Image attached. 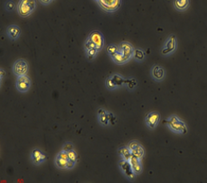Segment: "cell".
Returning a JSON list of instances; mask_svg holds the SVG:
<instances>
[{"mask_svg": "<svg viewBox=\"0 0 207 183\" xmlns=\"http://www.w3.org/2000/svg\"><path fill=\"white\" fill-rule=\"evenodd\" d=\"M53 0H39V2L43 5H48L52 2Z\"/></svg>", "mask_w": 207, "mask_h": 183, "instance_id": "e575fe53", "label": "cell"}, {"mask_svg": "<svg viewBox=\"0 0 207 183\" xmlns=\"http://www.w3.org/2000/svg\"><path fill=\"white\" fill-rule=\"evenodd\" d=\"M118 152L123 157V159L127 160V161H129V158L133 156L131 154V151H130V150L128 147L120 148V149H118Z\"/></svg>", "mask_w": 207, "mask_h": 183, "instance_id": "ac0fdd59", "label": "cell"}, {"mask_svg": "<svg viewBox=\"0 0 207 183\" xmlns=\"http://www.w3.org/2000/svg\"><path fill=\"white\" fill-rule=\"evenodd\" d=\"M130 151H131V154L133 156H134V157L136 158H139L140 159L143 157L144 152H145L143 147H142L140 144H139L136 147L134 148V149H133L132 150H130Z\"/></svg>", "mask_w": 207, "mask_h": 183, "instance_id": "d6986e66", "label": "cell"}, {"mask_svg": "<svg viewBox=\"0 0 207 183\" xmlns=\"http://www.w3.org/2000/svg\"><path fill=\"white\" fill-rule=\"evenodd\" d=\"M75 162H72L71 160H68L67 164H66V169H72L75 167Z\"/></svg>", "mask_w": 207, "mask_h": 183, "instance_id": "836d02e7", "label": "cell"}, {"mask_svg": "<svg viewBox=\"0 0 207 183\" xmlns=\"http://www.w3.org/2000/svg\"><path fill=\"white\" fill-rule=\"evenodd\" d=\"M14 7H15V5H14V2L11 1V0H8L6 2V4H5V8H6L7 11H12L14 9Z\"/></svg>", "mask_w": 207, "mask_h": 183, "instance_id": "83f0119b", "label": "cell"}, {"mask_svg": "<svg viewBox=\"0 0 207 183\" xmlns=\"http://www.w3.org/2000/svg\"><path fill=\"white\" fill-rule=\"evenodd\" d=\"M99 3L100 7L106 11H114L119 8L121 0H99Z\"/></svg>", "mask_w": 207, "mask_h": 183, "instance_id": "8992f818", "label": "cell"}, {"mask_svg": "<svg viewBox=\"0 0 207 183\" xmlns=\"http://www.w3.org/2000/svg\"><path fill=\"white\" fill-rule=\"evenodd\" d=\"M129 164H130V166H131L132 170L134 171V174H141L142 167L140 158L134 157V156H132V157L129 158Z\"/></svg>", "mask_w": 207, "mask_h": 183, "instance_id": "5bb4252c", "label": "cell"}, {"mask_svg": "<svg viewBox=\"0 0 207 183\" xmlns=\"http://www.w3.org/2000/svg\"><path fill=\"white\" fill-rule=\"evenodd\" d=\"M111 58H112V60H113L116 64H118V65H123V64L126 63V62L128 61V60H127L119 51H118L117 53L113 54V55L111 56Z\"/></svg>", "mask_w": 207, "mask_h": 183, "instance_id": "2e32d148", "label": "cell"}, {"mask_svg": "<svg viewBox=\"0 0 207 183\" xmlns=\"http://www.w3.org/2000/svg\"><path fill=\"white\" fill-rule=\"evenodd\" d=\"M99 121L102 125L103 126H107L109 122V117H108V112H106L103 109H99Z\"/></svg>", "mask_w": 207, "mask_h": 183, "instance_id": "9a60e30c", "label": "cell"}, {"mask_svg": "<svg viewBox=\"0 0 207 183\" xmlns=\"http://www.w3.org/2000/svg\"><path fill=\"white\" fill-rule=\"evenodd\" d=\"M68 160H65L61 158L56 157L55 158V164L60 169H66V164H67Z\"/></svg>", "mask_w": 207, "mask_h": 183, "instance_id": "7402d4cb", "label": "cell"}, {"mask_svg": "<svg viewBox=\"0 0 207 183\" xmlns=\"http://www.w3.org/2000/svg\"><path fill=\"white\" fill-rule=\"evenodd\" d=\"M118 45V51L123 54V56L129 61V59L133 57V54H134V48L129 42H123Z\"/></svg>", "mask_w": 207, "mask_h": 183, "instance_id": "ba28073f", "label": "cell"}, {"mask_svg": "<svg viewBox=\"0 0 207 183\" xmlns=\"http://www.w3.org/2000/svg\"><path fill=\"white\" fill-rule=\"evenodd\" d=\"M139 143H138V142H136V141H132V142H130V143L128 144V146H127V147L129 148V150H132L133 149H134V148L136 147L137 146L139 145Z\"/></svg>", "mask_w": 207, "mask_h": 183, "instance_id": "1f68e13d", "label": "cell"}, {"mask_svg": "<svg viewBox=\"0 0 207 183\" xmlns=\"http://www.w3.org/2000/svg\"><path fill=\"white\" fill-rule=\"evenodd\" d=\"M119 167H120V168L123 170V171L124 172L125 174H126L129 179H134V174H134V171L132 170L131 166L129 164V161L125 159L121 160L120 162H119Z\"/></svg>", "mask_w": 207, "mask_h": 183, "instance_id": "7c38bea8", "label": "cell"}, {"mask_svg": "<svg viewBox=\"0 0 207 183\" xmlns=\"http://www.w3.org/2000/svg\"><path fill=\"white\" fill-rule=\"evenodd\" d=\"M160 120V114L157 112H152L147 114L146 117V123L149 128L154 129L158 125Z\"/></svg>", "mask_w": 207, "mask_h": 183, "instance_id": "9c48e42d", "label": "cell"}, {"mask_svg": "<svg viewBox=\"0 0 207 183\" xmlns=\"http://www.w3.org/2000/svg\"><path fill=\"white\" fill-rule=\"evenodd\" d=\"M111 77L113 79V80L115 83V85H117V87H120L122 85H125V82H126V80L124 78H123L121 76L117 75V74H114V75L111 76Z\"/></svg>", "mask_w": 207, "mask_h": 183, "instance_id": "44dd1931", "label": "cell"}, {"mask_svg": "<svg viewBox=\"0 0 207 183\" xmlns=\"http://www.w3.org/2000/svg\"><path fill=\"white\" fill-rule=\"evenodd\" d=\"M174 7L178 10H185L189 6V0H174Z\"/></svg>", "mask_w": 207, "mask_h": 183, "instance_id": "e0dca14e", "label": "cell"}, {"mask_svg": "<svg viewBox=\"0 0 207 183\" xmlns=\"http://www.w3.org/2000/svg\"><path fill=\"white\" fill-rule=\"evenodd\" d=\"M67 154H68L69 160H71V161H72L74 162H77V160H78V155H77V153L75 150H70V151L67 152Z\"/></svg>", "mask_w": 207, "mask_h": 183, "instance_id": "484cf974", "label": "cell"}, {"mask_svg": "<svg viewBox=\"0 0 207 183\" xmlns=\"http://www.w3.org/2000/svg\"><path fill=\"white\" fill-rule=\"evenodd\" d=\"M125 85L129 89H133L137 85V81L134 79H130V80H126Z\"/></svg>", "mask_w": 207, "mask_h": 183, "instance_id": "4316f807", "label": "cell"}, {"mask_svg": "<svg viewBox=\"0 0 207 183\" xmlns=\"http://www.w3.org/2000/svg\"><path fill=\"white\" fill-rule=\"evenodd\" d=\"M165 123L168 125L169 129H171L173 132L181 134H186L187 132V127L185 123L180 120L175 115H171L168 118V120L164 121Z\"/></svg>", "mask_w": 207, "mask_h": 183, "instance_id": "7a4b0ae2", "label": "cell"}, {"mask_svg": "<svg viewBox=\"0 0 207 183\" xmlns=\"http://www.w3.org/2000/svg\"><path fill=\"white\" fill-rule=\"evenodd\" d=\"M57 157L61 158H63V159H65V160H69L68 154H67L66 151H65V150H62L58 154Z\"/></svg>", "mask_w": 207, "mask_h": 183, "instance_id": "4dcf8cb0", "label": "cell"}, {"mask_svg": "<svg viewBox=\"0 0 207 183\" xmlns=\"http://www.w3.org/2000/svg\"><path fill=\"white\" fill-rule=\"evenodd\" d=\"M166 72L165 69L160 66L154 65L151 70V76L154 78V80H155L156 81H161L163 80L165 77Z\"/></svg>", "mask_w": 207, "mask_h": 183, "instance_id": "8fae6325", "label": "cell"}, {"mask_svg": "<svg viewBox=\"0 0 207 183\" xmlns=\"http://www.w3.org/2000/svg\"><path fill=\"white\" fill-rule=\"evenodd\" d=\"M20 29L16 25H11L7 28V34L12 41L17 40L20 36Z\"/></svg>", "mask_w": 207, "mask_h": 183, "instance_id": "4fadbf2b", "label": "cell"}, {"mask_svg": "<svg viewBox=\"0 0 207 183\" xmlns=\"http://www.w3.org/2000/svg\"><path fill=\"white\" fill-rule=\"evenodd\" d=\"M31 85V79L26 75H23L17 77L16 80V89L20 92H26L30 89Z\"/></svg>", "mask_w": 207, "mask_h": 183, "instance_id": "5b68a950", "label": "cell"}, {"mask_svg": "<svg viewBox=\"0 0 207 183\" xmlns=\"http://www.w3.org/2000/svg\"><path fill=\"white\" fill-rule=\"evenodd\" d=\"M176 37L174 34H172L168 38L166 42L163 45V49H162V54L163 55H166L173 53V52L176 49Z\"/></svg>", "mask_w": 207, "mask_h": 183, "instance_id": "52a82bcc", "label": "cell"}, {"mask_svg": "<svg viewBox=\"0 0 207 183\" xmlns=\"http://www.w3.org/2000/svg\"><path fill=\"white\" fill-rule=\"evenodd\" d=\"M36 8L35 0H19L17 6V11L19 16L26 18L31 15Z\"/></svg>", "mask_w": 207, "mask_h": 183, "instance_id": "6da1fadb", "label": "cell"}, {"mask_svg": "<svg viewBox=\"0 0 207 183\" xmlns=\"http://www.w3.org/2000/svg\"><path fill=\"white\" fill-rule=\"evenodd\" d=\"M106 86L109 90H114L117 88V85H115V83H114L111 77H109L106 78Z\"/></svg>", "mask_w": 207, "mask_h": 183, "instance_id": "603a6c76", "label": "cell"}, {"mask_svg": "<svg viewBox=\"0 0 207 183\" xmlns=\"http://www.w3.org/2000/svg\"><path fill=\"white\" fill-rule=\"evenodd\" d=\"M29 66L28 63L24 59H19L14 62L12 70L13 73L16 77H20L23 75H26L28 72Z\"/></svg>", "mask_w": 207, "mask_h": 183, "instance_id": "3957f363", "label": "cell"}, {"mask_svg": "<svg viewBox=\"0 0 207 183\" xmlns=\"http://www.w3.org/2000/svg\"><path fill=\"white\" fill-rule=\"evenodd\" d=\"M133 57H134L136 61H143L145 57H146V54L143 50L140 49H134V54H133Z\"/></svg>", "mask_w": 207, "mask_h": 183, "instance_id": "ffe728a7", "label": "cell"}, {"mask_svg": "<svg viewBox=\"0 0 207 183\" xmlns=\"http://www.w3.org/2000/svg\"><path fill=\"white\" fill-rule=\"evenodd\" d=\"M47 155L38 149H35L31 152V159L35 165L40 164L41 162L47 159Z\"/></svg>", "mask_w": 207, "mask_h": 183, "instance_id": "30bf717a", "label": "cell"}, {"mask_svg": "<svg viewBox=\"0 0 207 183\" xmlns=\"http://www.w3.org/2000/svg\"><path fill=\"white\" fill-rule=\"evenodd\" d=\"M53 1H54V0H53Z\"/></svg>", "mask_w": 207, "mask_h": 183, "instance_id": "8d00e7d4", "label": "cell"}, {"mask_svg": "<svg viewBox=\"0 0 207 183\" xmlns=\"http://www.w3.org/2000/svg\"><path fill=\"white\" fill-rule=\"evenodd\" d=\"M108 117H109V122H111L112 124H114L116 122V118L114 117V115L111 112H108Z\"/></svg>", "mask_w": 207, "mask_h": 183, "instance_id": "d6a6232c", "label": "cell"}, {"mask_svg": "<svg viewBox=\"0 0 207 183\" xmlns=\"http://www.w3.org/2000/svg\"><path fill=\"white\" fill-rule=\"evenodd\" d=\"M95 1H98V2H99V0H95Z\"/></svg>", "mask_w": 207, "mask_h": 183, "instance_id": "d590c367", "label": "cell"}, {"mask_svg": "<svg viewBox=\"0 0 207 183\" xmlns=\"http://www.w3.org/2000/svg\"><path fill=\"white\" fill-rule=\"evenodd\" d=\"M62 150L66 151V152H68V151H70L71 150H74L73 144L71 143H66L63 145V147H62Z\"/></svg>", "mask_w": 207, "mask_h": 183, "instance_id": "f546056e", "label": "cell"}, {"mask_svg": "<svg viewBox=\"0 0 207 183\" xmlns=\"http://www.w3.org/2000/svg\"><path fill=\"white\" fill-rule=\"evenodd\" d=\"M98 53H99V51L97 50V49H91L86 51V54H87V58L89 61H91V60L94 59Z\"/></svg>", "mask_w": 207, "mask_h": 183, "instance_id": "cb8c5ba5", "label": "cell"}, {"mask_svg": "<svg viewBox=\"0 0 207 183\" xmlns=\"http://www.w3.org/2000/svg\"><path fill=\"white\" fill-rule=\"evenodd\" d=\"M106 51H107V54L111 57L113 54H114L118 51V45H114V44L109 45L106 48Z\"/></svg>", "mask_w": 207, "mask_h": 183, "instance_id": "d4e9b609", "label": "cell"}, {"mask_svg": "<svg viewBox=\"0 0 207 183\" xmlns=\"http://www.w3.org/2000/svg\"><path fill=\"white\" fill-rule=\"evenodd\" d=\"M87 38L95 45L96 49H98V51H100V50L104 47V44H105L104 37L103 35H102V33L100 31H92V32H90V33Z\"/></svg>", "mask_w": 207, "mask_h": 183, "instance_id": "277c9868", "label": "cell"}, {"mask_svg": "<svg viewBox=\"0 0 207 183\" xmlns=\"http://www.w3.org/2000/svg\"><path fill=\"white\" fill-rule=\"evenodd\" d=\"M96 49V47H95V45L87 38V41H86V43H85V51H87V50H89V49ZM97 50H98V49H97Z\"/></svg>", "mask_w": 207, "mask_h": 183, "instance_id": "f1b7e54d", "label": "cell"}]
</instances>
